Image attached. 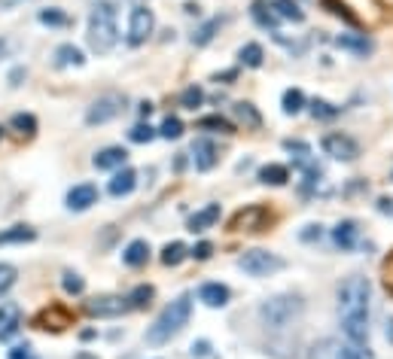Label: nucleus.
Returning <instances> with one entry per match:
<instances>
[{
	"mask_svg": "<svg viewBox=\"0 0 393 359\" xmlns=\"http://www.w3.org/2000/svg\"><path fill=\"white\" fill-rule=\"evenodd\" d=\"M369 299L372 287L360 274H351L338 287V317H342V332L351 344H366L369 338Z\"/></svg>",
	"mask_w": 393,
	"mask_h": 359,
	"instance_id": "nucleus-1",
	"label": "nucleus"
},
{
	"mask_svg": "<svg viewBox=\"0 0 393 359\" xmlns=\"http://www.w3.org/2000/svg\"><path fill=\"white\" fill-rule=\"evenodd\" d=\"M189 317H192V296H186L183 292L180 299H174L168 308L162 311L159 317H155V323L146 329V344H153V347H159V344H168L174 335H180L183 332V326L189 323Z\"/></svg>",
	"mask_w": 393,
	"mask_h": 359,
	"instance_id": "nucleus-2",
	"label": "nucleus"
},
{
	"mask_svg": "<svg viewBox=\"0 0 393 359\" xmlns=\"http://www.w3.org/2000/svg\"><path fill=\"white\" fill-rule=\"evenodd\" d=\"M86 40H89V49L98 52V55H107L119 43L116 9H113V4H110V0H101V4H95V9H91Z\"/></svg>",
	"mask_w": 393,
	"mask_h": 359,
	"instance_id": "nucleus-3",
	"label": "nucleus"
},
{
	"mask_svg": "<svg viewBox=\"0 0 393 359\" xmlns=\"http://www.w3.org/2000/svg\"><path fill=\"white\" fill-rule=\"evenodd\" d=\"M302 311H305V301H302L299 296L283 292V296H274L269 301H262L259 320H262V326L271 329V332H283V329H290L302 317Z\"/></svg>",
	"mask_w": 393,
	"mask_h": 359,
	"instance_id": "nucleus-4",
	"label": "nucleus"
},
{
	"mask_svg": "<svg viewBox=\"0 0 393 359\" xmlns=\"http://www.w3.org/2000/svg\"><path fill=\"white\" fill-rule=\"evenodd\" d=\"M238 268L250 278H269V274H278L283 268V259L269 250H247L241 259H238Z\"/></svg>",
	"mask_w": 393,
	"mask_h": 359,
	"instance_id": "nucleus-5",
	"label": "nucleus"
},
{
	"mask_svg": "<svg viewBox=\"0 0 393 359\" xmlns=\"http://www.w3.org/2000/svg\"><path fill=\"white\" fill-rule=\"evenodd\" d=\"M153 27H155V15H153V9H146L137 4L131 9V15H128V46H141L146 43V37L153 34Z\"/></svg>",
	"mask_w": 393,
	"mask_h": 359,
	"instance_id": "nucleus-6",
	"label": "nucleus"
},
{
	"mask_svg": "<svg viewBox=\"0 0 393 359\" xmlns=\"http://www.w3.org/2000/svg\"><path fill=\"white\" fill-rule=\"evenodd\" d=\"M128 311H131V305L122 296H95L91 301H86V314L98 320H113V317L128 314Z\"/></svg>",
	"mask_w": 393,
	"mask_h": 359,
	"instance_id": "nucleus-7",
	"label": "nucleus"
},
{
	"mask_svg": "<svg viewBox=\"0 0 393 359\" xmlns=\"http://www.w3.org/2000/svg\"><path fill=\"white\" fill-rule=\"evenodd\" d=\"M323 152L326 155H333L335 162H354L356 155H360V143L354 141V137H347L342 131H335V134H326L323 137Z\"/></svg>",
	"mask_w": 393,
	"mask_h": 359,
	"instance_id": "nucleus-8",
	"label": "nucleus"
},
{
	"mask_svg": "<svg viewBox=\"0 0 393 359\" xmlns=\"http://www.w3.org/2000/svg\"><path fill=\"white\" fill-rule=\"evenodd\" d=\"M122 107H125L122 95H104V98H98L95 104L89 107L86 122L89 125H104V122H110V119H116L119 113H122Z\"/></svg>",
	"mask_w": 393,
	"mask_h": 359,
	"instance_id": "nucleus-9",
	"label": "nucleus"
},
{
	"mask_svg": "<svg viewBox=\"0 0 393 359\" xmlns=\"http://www.w3.org/2000/svg\"><path fill=\"white\" fill-rule=\"evenodd\" d=\"M269 219L271 216L262 204H250V207L238 210V214L232 216V232H262Z\"/></svg>",
	"mask_w": 393,
	"mask_h": 359,
	"instance_id": "nucleus-10",
	"label": "nucleus"
},
{
	"mask_svg": "<svg viewBox=\"0 0 393 359\" xmlns=\"http://www.w3.org/2000/svg\"><path fill=\"white\" fill-rule=\"evenodd\" d=\"M37 329H52V332H61V329L70 326V311L61 308V305H49L46 311H40L34 320Z\"/></svg>",
	"mask_w": 393,
	"mask_h": 359,
	"instance_id": "nucleus-11",
	"label": "nucleus"
},
{
	"mask_svg": "<svg viewBox=\"0 0 393 359\" xmlns=\"http://www.w3.org/2000/svg\"><path fill=\"white\" fill-rule=\"evenodd\" d=\"M192 162H195L198 171H210V168H214V164L219 162V152H217L214 141H207V137H198V141L192 143Z\"/></svg>",
	"mask_w": 393,
	"mask_h": 359,
	"instance_id": "nucleus-12",
	"label": "nucleus"
},
{
	"mask_svg": "<svg viewBox=\"0 0 393 359\" xmlns=\"http://www.w3.org/2000/svg\"><path fill=\"white\" fill-rule=\"evenodd\" d=\"M308 359H347V341L338 338H323L308 351Z\"/></svg>",
	"mask_w": 393,
	"mask_h": 359,
	"instance_id": "nucleus-13",
	"label": "nucleus"
},
{
	"mask_svg": "<svg viewBox=\"0 0 393 359\" xmlns=\"http://www.w3.org/2000/svg\"><path fill=\"white\" fill-rule=\"evenodd\" d=\"M125 159H128V152L122 146H107V150H101L95 159H91V164H95L98 171H116V168H125Z\"/></svg>",
	"mask_w": 393,
	"mask_h": 359,
	"instance_id": "nucleus-14",
	"label": "nucleus"
},
{
	"mask_svg": "<svg viewBox=\"0 0 393 359\" xmlns=\"http://www.w3.org/2000/svg\"><path fill=\"white\" fill-rule=\"evenodd\" d=\"M95 201H98V189L91 186V183H79V186H73L67 192V207L70 210H89Z\"/></svg>",
	"mask_w": 393,
	"mask_h": 359,
	"instance_id": "nucleus-15",
	"label": "nucleus"
},
{
	"mask_svg": "<svg viewBox=\"0 0 393 359\" xmlns=\"http://www.w3.org/2000/svg\"><path fill=\"white\" fill-rule=\"evenodd\" d=\"M134 186H137V174H134L131 168H119V171L113 174V180H110L107 192H110L113 198H122V195H131Z\"/></svg>",
	"mask_w": 393,
	"mask_h": 359,
	"instance_id": "nucleus-16",
	"label": "nucleus"
},
{
	"mask_svg": "<svg viewBox=\"0 0 393 359\" xmlns=\"http://www.w3.org/2000/svg\"><path fill=\"white\" fill-rule=\"evenodd\" d=\"M250 15H253V22L259 25V27H265V31H271V34H278V13L269 6V0H256V4L250 6Z\"/></svg>",
	"mask_w": 393,
	"mask_h": 359,
	"instance_id": "nucleus-17",
	"label": "nucleus"
},
{
	"mask_svg": "<svg viewBox=\"0 0 393 359\" xmlns=\"http://www.w3.org/2000/svg\"><path fill=\"white\" fill-rule=\"evenodd\" d=\"M356 235H360V228H356L354 219H344V223H338L333 228V244L338 250H354L356 247Z\"/></svg>",
	"mask_w": 393,
	"mask_h": 359,
	"instance_id": "nucleus-18",
	"label": "nucleus"
},
{
	"mask_svg": "<svg viewBox=\"0 0 393 359\" xmlns=\"http://www.w3.org/2000/svg\"><path fill=\"white\" fill-rule=\"evenodd\" d=\"M335 46L338 49H344V52L363 55V58L372 52V40L366 34H342V37H335Z\"/></svg>",
	"mask_w": 393,
	"mask_h": 359,
	"instance_id": "nucleus-19",
	"label": "nucleus"
},
{
	"mask_svg": "<svg viewBox=\"0 0 393 359\" xmlns=\"http://www.w3.org/2000/svg\"><path fill=\"white\" fill-rule=\"evenodd\" d=\"M198 299L205 301L207 308H226L228 305V287H223V283H205V287L198 289Z\"/></svg>",
	"mask_w": 393,
	"mask_h": 359,
	"instance_id": "nucleus-20",
	"label": "nucleus"
},
{
	"mask_svg": "<svg viewBox=\"0 0 393 359\" xmlns=\"http://www.w3.org/2000/svg\"><path fill=\"white\" fill-rule=\"evenodd\" d=\"M146 259H150V244L146 241H131L122 253V262L128 268H141V265H146Z\"/></svg>",
	"mask_w": 393,
	"mask_h": 359,
	"instance_id": "nucleus-21",
	"label": "nucleus"
},
{
	"mask_svg": "<svg viewBox=\"0 0 393 359\" xmlns=\"http://www.w3.org/2000/svg\"><path fill=\"white\" fill-rule=\"evenodd\" d=\"M217 219H219V204H207L205 210H198V214L189 216V232H207Z\"/></svg>",
	"mask_w": 393,
	"mask_h": 359,
	"instance_id": "nucleus-22",
	"label": "nucleus"
},
{
	"mask_svg": "<svg viewBox=\"0 0 393 359\" xmlns=\"http://www.w3.org/2000/svg\"><path fill=\"white\" fill-rule=\"evenodd\" d=\"M232 113L238 116V122H244V128H250V131H256V128H262V116H259V110H256L253 104H247V100H238V104L232 107Z\"/></svg>",
	"mask_w": 393,
	"mask_h": 359,
	"instance_id": "nucleus-23",
	"label": "nucleus"
},
{
	"mask_svg": "<svg viewBox=\"0 0 393 359\" xmlns=\"http://www.w3.org/2000/svg\"><path fill=\"white\" fill-rule=\"evenodd\" d=\"M259 180L265 183V186H283V183L290 180V168L287 164H262Z\"/></svg>",
	"mask_w": 393,
	"mask_h": 359,
	"instance_id": "nucleus-24",
	"label": "nucleus"
},
{
	"mask_svg": "<svg viewBox=\"0 0 393 359\" xmlns=\"http://www.w3.org/2000/svg\"><path fill=\"white\" fill-rule=\"evenodd\" d=\"M82 61L86 58H82V52L73 43H64L55 49V64H58V67H82Z\"/></svg>",
	"mask_w": 393,
	"mask_h": 359,
	"instance_id": "nucleus-25",
	"label": "nucleus"
},
{
	"mask_svg": "<svg viewBox=\"0 0 393 359\" xmlns=\"http://www.w3.org/2000/svg\"><path fill=\"white\" fill-rule=\"evenodd\" d=\"M269 6L278 13V18H290V22H305V13L299 9L296 0H269Z\"/></svg>",
	"mask_w": 393,
	"mask_h": 359,
	"instance_id": "nucleus-26",
	"label": "nucleus"
},
{
	"mask_svg": "<svg viewBox=\"0 0 393 359\" xmlns=\"http://www.w3.org/2000/svg\"><path fill=\"white\" fill-rule=\"evenodd\" d=\"M37 232L31 226H13V228H4L0 232V244H27V241H34Z\"/></svg>",
	"mask_w": 393,
	"mask_h": 359,
	"instance_id": "nucleus-27",
	"label": "nucleus"
},
{
	"mask_svg": "<svg viewBox=\"0 0 393 359\" xmlns=\"http://www.w3.org/2000/svg\"><path fill=\"white\" fill-rule=\"evenodd\" d=\"M238 58H241V64H247V67H262L265 52H262V46H259V43H247V46H241Z\"/></svg>",
	"mask_w": 393,
	"mask_h": 359,
	"instance_id": "nucleus-28",
	"label": "nucleus"
},
{
	"mask_svg": "<svg viewBox=\"0 0 393 359\" xmlns=\"http://www.w3.org/2000/svg\"><path fill=\"white\" fill-rule=\"evenodd\" d=\"M186 256H189L186 247H183L180 241H174V244H168V247L162 250V262L168 265V268H177V265H180L183 259H186Z\"/></svg>",
	"mask_w": 393,
	"mask_h": 359,
	"instance_id": "nucleus-29",
	"label": "nucleus"
},
{
	"mask_svg": "<svg viewBox=\"0 0 393 359\" xmlns=\"http://www.w3.org/2000/svg\"><path fill=\"white\" fill-rule=\"evenodd\" d=\"M219 25H223V18H210V22H205L195 34H192V43H195V46H207L210 40H214V34L219 31Z\"/></svg>",
	"mask_w": 393,
	"mask_h": 359,
	"instance_id": "nucleus-30",
	"label": "nucleus"
},
{
	"mask_svg": "<svg viewBox=\"0 0 393 359\" xmlns=\"http://www.w3.org/2000/svg\"><path fill=\"white\" fill-rule=\"evenodd\" d=\"M198 128H205V131H219V134H235V125L226 122L223 116H205V119H198Z\"/></svg>",
	"mask_w": 393,
	"mask_h": 359,
	"instance_id": "nucleus-31",
	"label": "nucleus"
},
{
	"mask_svg": "<svg viewBox=\"0 0 393 359\" xmlns=\"http://www.w3.org/2000/svg\"><path fill=\"white\" fill-rule=\"evenodd\" d=\"M338 113H342V107L329 104V100H323V98L311 100V116H314V119H335Z\"/></svg>",
	"mask_w": 393,
	"mask_h": 359,
	"instance_id": "nucleus-32",
	"label": "nucleus"
},
{
	"mask_svg": "<svg viewBox=\"0 0 393 359\" xmlns=\"http://www.w3.org/2000/svg\"><path fill=\"white\" fill-rule=\"evenodd\" d=\"M302 107H305V95H302L299 89H287V91H283V113L296 116Z\"/></svg>",
	"mask_w": 393,
	"mask_h": 359,
	"instance_id": "nucleus-33",
	"label": "nucleus"
},
{
	"mask_svg": "<svg viewBox=\"0 0 393 359\" xmlns=\"http://www.w3.org/2000/svg\"><path fill=\"white\" fill-rule=\"evenodd\" d=\"M153 287H134L131 289V296H125L128 299V305H131V311H141V308H146L153 301Z\"/></svg>",
	"mask_w": 393,
	"mask_h": 359,
	"instance_id": "nucleus-34",
	"label": "nucleus"
},
{
	"mask_svg": "<svg viewBox=\"0 0 393 359\" xmlns=\"http://www.w3.org/2000/svg\"><path fill=\"white\" fill-rule=\"evenodd\" d=\"M40 22L43 25H49V27H64V25H70V18L61 13V9H40Z\"/></svg>",
	"mask_w": 393,
	"mask_h": 359,
	"instance_id": "nucleus-35",
	"label": "nucleus"
},
{
	"mask_svg": "<svg viewBox=\"0 0 393 359\" xmlns=\"http://www.w3.org/2000/svg\"><path fill=\"white\" fill-rule=\"evenodd\" d=\"M159 134L165 137V141H177V137L183 134V122H180L177 116H168V119H165V122H162Z\"/></svg>",
	"mask_w": 393,
	"mask_h": 359,
	"instance_id": "nucleus-36",
	"label": "nucleus"
},
{
	"mask_svg": "<svg viewBox=\"0 0 393 359\" xmlns=\"http://www.w3.org/2000/svg\"><path fill=\"white\" fill-rule=\"evenodd\" d=\"M155 134H159V131H155L153 125H143L141 122V125H134L131 131H128V141H131V143H150Z\"/></svg>",
	"mask_w": 393,
	"mask_h": 359,
	"instance_id": "nucleus-37",
	"label": "nucleus"
},
{
	"mask_svg": "<svg viewBox=\"0 0 393 359\" xmlns=\"http://www.w3.org/2000/svg\"><path fill=\"white\" fill-rule=\"evenodd\" d=\"M13 128L18 134H34L37 131V119L31 113H15L13 116Z\"/></svg>",
	"mask_w": 393,
	"mask_h": 359,
	"instance_id": "nucleus-38",
	"label": "nucleus"
},
{
	"mask_svg": "<svg viewBox=\"0 0 393 359\" xmlns=\"http://www.w3.org/2000/svg\"><path fill=\"white\" fill-rule=\"evenodd\" d=\"M61 287L64 292H70V296H79L82 289H86V283H82L79 274H73V271H64V278H61Z\"/></svg>",
	"mask_w": 393,
	"mask_h": 359,
	"instance_id": "nucleus-39",
	"label": "nucleus"
},
{
	"mask_svg": "<svg viewBox=\"0 0 393 359\" xmlns=\"http://www.w3.org/2000/svg\"><path fill=\"white\" fill-rule=\"evenodd\" d=\"M15 268L13 265H6V262H0V296H6L9 289H13V283H15Z\"/></svg>",
	"mask_w": 393,
	"mask_h": 359,
	"instance_id": "nucleus-40",
	"label": "nucleus"
},
{
	"mask_svg": "<svg viewBox=\"0 0 393 359\" xmlns=\"http://www.w3.org/2000/svg\"><path fill=\"white\" fill-rule=\"evenodd\" d=\"M201 100H205V91H201L198 86H189V89L180 95V104L186 107V110H195V107L201 104Z\"/></svg>",
	"mask_w": 393,
	"mask_h": 359,
	"instance_id": "nucleus-41",
	"label": "nucleus"
},
{
	"mask_svg": "<svg viewBox=\"0 0 393 359\" xmlns=\"http://www.w3.org/2000/svg\"><path fill=\"white\" fill-rule=\"evenodd\" d=\"M0 326H4V329H0V341L13 338V335H15V329H18V311H15V308L9 311V320H6V323H0Z\"/></svg>",
	"mask_w": 393,
	"mask_h": 359,
	"instance_id": "nucleus-42",
	"label": "nucleus"
},
{
	"mask_svg": "<svg viewBox=\"0 0 393 359\" xmlns=\"http://www.w3.org/2000/svg\"><path fill=\"white\" fill-rule=\"evenodd\" d=\"M347 359H375V353L366 344H351L347 341Z\"/></svg>",
	"mask_w": 393,
	"mask_h": 359,
	"instance_id": "nucleus-43",
	"label": "nucleus"
},
{
	"mask_svg": "<svg viewBox=\"0 0 393 359\" xmlns=\"http://www.w3.org/2000/svg\"><path fill=\"white\" fill-rule=\"evenodd\" d=\"M210 253H214V244L201 241V244H195V250H192L189 256H192V259H198V262H205V259H210Z\"/></svg>",
	"mask_w": 393,
	"mask_h": 359,
	"instance_id": "nucleus-44",
	"label": "nucleus"
},
{
	"mask_svg": "<svg viewBox=\"0 0 393 359\" xmlns=\"http://www.w3.org/2000/svg\"><path fill=\"white\" fill-rule=\"evenodd\" d=\"M384 287H387V292L393 296V253L384 259Z\"/></svg>",
	"mask_w": 393,
	"mask_h": 359,
	"instance_id": "nucleus-45",
	"label": "nucleus"
},
{
	"mask_svg": "<svg viewBox=\"0 0 393 359\" xmlns=\"http://www.w3.org/2000/svg\"><path fill=\"white\" fill-rule=\"evenodd\" d=\"M9 359H34V353H31V347L27 344H18L15 351H9Z\"/></svg>",
	"mask_w": 393,
	"mask_h": 359,
	"instance_id": "nucleus-46",
	"label": "nucleus"
},
{
	"mask_svg": "<svg viewBox=\"0 0 393 359\" xmlns=\"http://www.w3.org/2000/svg\"><path fill=\"white\" fill-rule=\"evenodd\" d=\"M207 353H210L207 341H195V344H192V356H207Z\"/></svg>",
	"mask_w": 393,
	"mask_h": 359,
	"instance_id": "nucleus-47",
	"label": "nucleus"
},
{
	"mask_svg": "<svg viewBox=\"0 0 393 359\" xmlns=\"http://www.w3.org/2000/svg\"><path fill=\"white\" fill-rule=\"evenodd\" d=\"M320 237V226H305V232H302V241H314Z\"/></svg>",
	"mask_w": 393,
	"mask_h": 359,
	"instance_id": "nucleus-48",
	"label": "nucleus"
},
{
	"mask_svg": "<svg viewBox=\"0 0 393 359\" xmlns=\"http://www.w3.org/2000/svg\"><path fill=\"white\" fill-rule=\"evenodd\" d=\"M22 79H25V67H15L13 73H9V86H18Z\"/></svg>",
	"mask_w": 393,
	"mask_h": 359,
	"instance_id": "nucleus-49",
	"label": "nucleus"
},
{
	"mask_svg": "<svg viewBox=\"0 0 393 359\" xmlns=\"http://www.w3.org/2000/svg\"><path fill=\"white\" fill-rule=\"evenodd\" d=\"M390 207H393V201H387V198H381V201H378V210H381V214H387Z\"/></svg>",
	"mask_w": 393,
	"mask_h": 359,
	"instance_id": "nucleus-50",
	"label": "nucleus"
},
{
	"mask_svg": "<svg viewBox=\"0 0 393 359\" xmlns=\"http://www.w3.org/2000/svg\"><path fill=\"white\" fill-rule=\"evenodd\" d=\"M18 4H25V0H0V6L9 9V6H18Z\"/></svg>",
	"mask_w": 393,
	"mask_h": 359,
	"instance_id": "nucleus-51",
	"label": "nucleus"
},
{
	"mask_svg": "<svg viewBox=\"0 0 393 359\" xmlns=\"http://www.w3.org/2000/svg\"><path fill=\"white\" fill-rule=\"evenodd\" d=\"M150 113H153V104L146 100V104H141V116H150Z\"/></svg>",
	"mask_w": 393,
	"mask_h": 359,
	"instance_id": "nucleus-52",
	"label": "nucleus"
},
{
	"mask_svg": "<svg viewBox=\"0 0 393 359\" xmlns=\"http://www.w3.org/2000/svg\"><path fill=\"white\" fill-rule=\"evenodd\" d=\"M384 335H387V341L393 344V320H387V332H384Z\"/></svg>",
	"mask_w": 393,
	"mask_h": 359,
	"instance_id": "nucleus-53",
	"label": "nucleus"
},
{
	"mask_svg": "<svg viewBox=\"0 0 393 359\" xmlns=\"http://www.w3.org/2000/svg\"><path fill=\"white\" fill-rule=\"evenodd\" d=\"M73 359H98V356H95V353H89V351H82V353H77Z\"/></svg>",
	"mask_w": 393,
	"mask_h": 359,
	"instance_id": "nucleus-54",
	"label": "nucleus"
},
{
	"mask_svg": "<svg viewBox=\"0 0 393 359\" xmlns=\"http://www.w3.org/2000/svg\"><path fill=\"white\" fill-rule=\"evenodd\" d=\"M186 13L189 15H198V4H186Z\"/></svg>",
	"mask_w": 393,
	"mask_h": 359,
	"instance_id": "nucleus-55",
	"label": "nucleus"
},
{
	"mask_svg": "<svg viewBox=\"0 0 393 359\" xmlns=\"http://www.w3.org/2000/svg\"><path fill=\"white\" fill-rule=\"evenodd\" d=\"M0 323H4V311H0Z\"/></svg>",
	"mask_w": 393,
	"mask_h": 359,
	"instance_id": "nucleus-56",
	"label": "nucleus"
},
{
	"mask_svg": "<svg viewBox=\"0 0 393 359\" xmlns=\"http://www.w3.org/2000/svg\"><path fill=\"white\" fill-rule=\"evenodd\" d=\"M0 137H4V128H0Z\"/></svg>",
	"mask_w": 393,
	"mask_h": 359,
	"instance_id": "nucleus-57",
	"label": "nucleus"
}]
</instances>
